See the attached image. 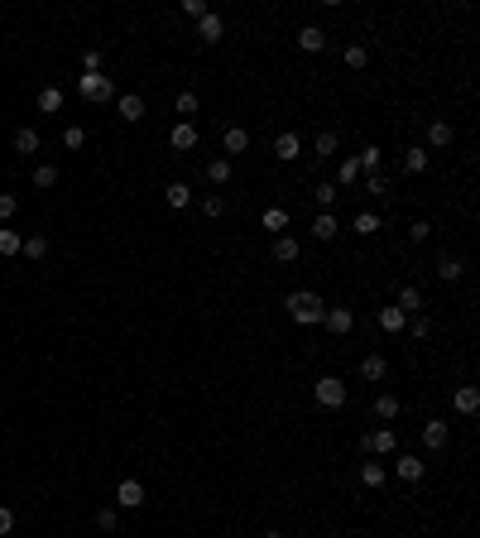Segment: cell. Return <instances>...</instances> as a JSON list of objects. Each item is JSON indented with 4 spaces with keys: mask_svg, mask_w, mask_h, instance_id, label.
Masks as SVG:
<instances>
[{
    "mask_svg": "<svg viewBox=\"0 0 480 538\" xmlns=\"http://www.w3.org/2000/svg\"><path fill=\"white\" fill-rule=\"evenodd\" d=\"M77 92H82L87 102H111V97H115V82H111L106 73H82V77H77Z\"/></svg>",
    "mask_w": 480,
    "mask_h": 538,
    "instance_id": "obj_2",
    "label": "cell"
},
{
    "mask_svg": "<svg viewBox=\"0 0 480 538\" xmlns=\"http://www.w3.org/2000/svg\"><path fill=\"white\" fill-rule=\"evenodd\" d=\"M53 183H58V169H53V164H39V169H34V188H53Z\"/></svg>",
    "mask_w": 480,
    "mask_h": 538,
    "instance_id": "obj_35",
    "label": "cell"
},
{
    "mask_svg": "<svg viewBox=\"0 0 480 538\" xmlns=\"http://www.w3.org/2000/svg\"><path fill=\"white\" fill-rule=\"evenodd\" d=\"M452 404H457V414H476L480 409V390L476 385H461V390L452 394Z\"/></svg>",
    "mask_w": 480,
    "mask_h": 538,
    "instance_id": "obj_15",
    "label": "cell"
},
{
    "mask_svg": "<svg viewBox=\"0 0 480 538\" xmlns=\"http://www.w3.org/2000/svg\"><path fill=\"white\" fill-rule=\"evenodd\" d=\"M356 178H361V164H356V159H341V169H336V183H341V188H351Z\"/></svg>",
    "mask_w": 480,
    "mask_h": 538,
    "instance_id": "obj_30",
    "label": "cell"
},
{
    "mask_svg": "<svg viewBox=\"0 0 480 538\" xmlns=\"http://www.w3.org/2000/svg\"><path fill=\"white\" fill-rule=\"evenodd\" d=\"M399 313H403V318H418V313H423V294H418L413 284L399 289Z\"/></svg>",
    "mask_w": 480,
    "mask_h": 538,
    "instance_id": "obj_16",
    "label": "cell"
},
{
    "mask_svg": "<svg viewBox=\"0 0 480 538\" xmlns=\"http://www.w3.org/2000/svg\"><path fill=\"white\" fill-rule=\"evenodd\" d=\"M365 193H375V198H384V193H389V178H384V173H370V183H365Z\"/></svg>",
    "mask_w": 480,
    "mask_h": 538,
    "instance_id": "obj_44",
    "label": "cell"
},
{
    "mask_svg": "<svg viewBox=\"0 0 480 538\" xmlns=\"http://www.w3.org/2000/svg\"><path fill=\"white\" fill-rule=\"evenodd\" d=\"M303 154V140H298V130H284L279 140H274V159H284V164H293Z\"/></svg>",
    "mask_w": 480,
    "mask_h": 538,
    "instance_id": "obj_12",
    "label": "cell"
},
{
    "mask_svg": "<svg viewBox=\"0 0 480 538\" xmlns=\"http://www.w3.org/2000/svg\"><path fill=\"white\" fill-rule=\"evenodd\" d=\"M202 212H207V216H221V212H226V198H216V193H211V198H202Z\"/></svg>",
    "mask_w": 480,
    "mask_h": 538,
    "instance_id": "obj_43",
    "label": "cell"
},
{
    "mask_svg": "<svg viewBox=\"0 0 480 538\" xmlns=\"http://www.w3.org/2000/svg\"><path fill=\"white\" fill-rule=\"evenodd\" d=\"M15 212H19V198H15V193H0V221H10Z\"/></svg>",
    "mask_w": 480,
    "mask_h": 538,
    "instance_id": "obj_41",
    "label": "cell"
},
{
    "mask_svg": "<svg viewBox=\"0 0 480 538\" xmlns=\"http://www.w3.org/2000/svg\"><path fill=\"white\" fill-rule=\"evenodd\" d=\"M375 419H384V423L399 419V399H394V394H380V399H375Z\"/></svg>",
    "mask_w": 480,
    "mask_h": 538,
    "instance_id": "obj_28",
    "label": "cell"
},
{
    "mask_svg": "<svg viewBox=\"0 0 480 538\" xmlns=\"http://www.w3.org/2000/svg\"><path fill=\"white\" fill-rule=\"evenodd\" d=\"M265 538H284V534H265Z\"/></svg>",
    "mask_w": 480,
    "mask_h": 538,
    "instance_id": "obj_51",
    "label": "cell"
},
{
    "mask_svg": "<svg viewBox=\"0 0 480 538\" xmlns=\"http://www.w3.org/2000/svg\"><path fill=\"white\" fill-rule=\"evenodd\" d=\"M361 447H365L370 457H389V452L399 447V437H394L389 428H375V432H365V437H361Z\"/></svg>",
    "mask_w": 480,
    "mask_h": 538,
    "instance_id": "obj_4",
    "label": "cell"
},
{
    "mask_svg": "<svg viewBox=\"0 0 480 538\" xmlns=\"http://www.w3.org/2000/svg\"><path fill=\"white\" fill-rule=\"evenodd\" d=\"M96 524L111 534V529H120V515H115V510H101V515H96Z\"/></svg>",
    "mask_w": 480,
    "mask_h": 538,
    "instance_id": "obj_45",
    "label": "cell"
},
{
    "mask_svg": "<svg viewBox=\"0 0 480 538\" xmlns=\"http://www.w3.org/2000/svg\"><path fill=\"white\" fill-rule=\"evenodd\" d=\"M115 505H120V510H140V505H144V486H140V481H120V486H115Z\"/></svg>",
    "mask_w": 480,
    "mask_h": 538,
    "instance_id": "obj_7",
    "label": "cell"
},
{
    "mask_svg": "<svg viewBox=\"0 0 480 538\" xmlns=\"http://www.w3.org/2000/svg\"><path fill=\"white\" fill-rule=\"evenodd\" d=\"M39 111H44V115H58V111H63V92H58V87H44V92H39Z\"/></svg>",
    "mask_w": 480,
    "mask_h": 538,
    "instance_id": "obj_20",
    "label": "cell"
},
{
    "mask_svg": "<svg viewBox=\"0 0 480 538\" xmlns=\"http://www.w3.org/2000/svg\"><path fill=\"white\" fill-rule=\"evenodd\" d=\"M403 323H408V318H403L399 308H380V327L384 332H403Z\"/></svg>",
    "mask_w": 480,
    "mask_h": 538,
    "instance_id": "obj_33",
    "label": "cell"
},
{
    "mask_svg": "<svg viewBox=\"0 0 480 538\" xmlns=\"http://www.w3.org/2000/svg\"><path fill=\"white\" fill-rule=\"evenodd\" d=\"M361 375H365V380H384V375H389V361H384V356H365V361H361Z\"/></svg>",
    "mask_w": 480,
    "mask_h": 538,
    "instance_id": "obj_21",
    "label": "cell"
},
{
    "mask_svg": "<svg viewBox=\"0 0 480 538\" xmlns=\"http://www.w3.org/2000/svg\"><path fill=\"white\" fill-rule=\"evenodd\" d=\"M178 115H197V92H178Z\"/></svg>",
    "mask_w": 480,
    "mask_h": 538,
    "instance_id": "obj_42",
    "label": "cell"
},
{
    "mask_svg": "<svg viewBox=\"0 0 480 538\" xmlns=\"http://www.w3.org/2000/svg\"><path fill=\"white\" fill-rule=\"evenodd\" d=\"M423 471H428V461H418V457H399V461H394V476H399V481H408V486H418V481H423Z\"/></svg>",
    "mask_w": 480,
    "mask_h": 538,
    "instance_id": "obj_11",
    "label": "cell"
},
{
    "mask_svg": "<svg viewBox=\"0 0 480 538\" xmlns=\"http://www.w3.org/2000/svg\"><path fill=\"white\" fill-rule=\"evenodd\" d=\"M82 144H87V130H82V125H68V130H63V149H82Z\"/></svg>",
    "mask_w": 480,
    "mask_h": 538,
    "instance_id": "obj_34",
    "label": "cell"
},
{
    "mask_svg": "<svg viewBox=\"0 0 480 538\" xmlns=\"http://www.w3.org/2000/svg\"><path fill=\"white\" fill-rule=\"evenodd\" d=\"M183 15H192V19H202V15H207V5H202V0H183Z\"/></svg>",
    "mask_w": 480,
    "mask_h": 538,
    "instance_id": "obj_48",
    "label": "cell"
},
{
    "mask_svg": "<svg viewBox=\"0 0 480 538\" xmlns=\"http://www.w3.org/2000/svg\"><path fill=\"white\" fill-rule=\"evenodd\" d=\"M312 236H317V240H336V216L322 212L317 221H312Z\"/></svg>",
    "mask_w": 480,
    "mask_h": 538,
    "instance_id": "obj_24",
    "label": "cell"
},
{
    "mask_svg": "<svg viewBox=\"0 0 480 538\" xmlns=\"http://www.w3.org/2000/svg\"><path fill=\"white\" fill-rule=\"evenodd\" d=\"M284 308H288V318H293L298 327H317V323H322V313H327V308H322V298H317V294H307V289L288 294Z\"/></svg>",
    "mask_w": 480,
    "mask_h": 538,
    "instance_id": "obj_1",
    "label": "cell"
},
{
    "mask_svg": "<svg viewBox=\"0 0 480 538\" xmlns=\"http://www.w3.org/2000/svg\"><path fill=\"white\" fill-rule=\"evenodd\" d=\"M423 169H428V149H418V144H413V149L403 154V173H423Z\"/></svg>",
    "mask_w": 480,
    "mask_h": 538,
    "instance_id": "obj_27",
    "label": "cell"
},
{
    "mask_svg": "<svg viewBox=\"0 0 480 538\" xmlns=\"http://www.w3.org/2000/svg\"><path fill=\"white\" fill-rule=\"evenodd\" d=\"M336 144H341L336 130H322V135H317V159H336Z\"/></svg>",
    "mask_w": 480,
    "mask_h": 538,
    "instance_id": "obj_26",
    "label": "cell"
},
{
    "mask_svg": "<svg viewBox=\"0 0 480 538\" xmlns=\"http://www.w3.org/2000/svg\"><path fill=\"white\" fill-rule=\"evenodd\" d=\"M221 34H226L221 15H211V10H207V15L197 19V39H202V44H221Z\"/></svg>",
    "mask_w": 480,
    "mask_h": 538,
    "instance_id": "obj_9",
    "label": "cell"
},
{
    "mask_svg": "<svg viewBox=\"0 0 480 538\" xmlns=\"http://www.w3.org/2000/svg\"><path fill=\"white\" fill-rule=\"evenodd\" d=\"M356 231H361V236H375V231H380V216L361 212V216H356Z\"/></svg>",
    "mask_w": 480,
    "mask_h": 538,
    "instance_id": "obj_40",
    "label": "cell"
},
{
    "mask_svg": "<svg viewBox=\"0 0 480 538\" xmlns=\"http://www.w3.org/2000/svg\"><path fill=\"white\" fill-rule=\"evenodd\" d=\"M19 245H24L19 231H0V255H19Z\"/></svg>",
    "mask_w": 480,
    "mask_h": 538,
    "instance_id": "obj_36",
    "label": "cell"
},
{
    "mask_svg": "<svg viewBox=\"0 0 480 538\" xmlns=\"http://www.w3.org/2000/svg\"><path fill=\"white\" fill-rule=\"evenodd\" d=\"M284 226H288L284 207H269V212H265V231H284Z\"/></svg>",
    "mask_w": 480,
    "mask_h": 538,
    "instance_id": "obj_38",
    "label": "cell"
},
{
    "mask_svg": "<svg viewBox=\"0 0 480 538\" xmlns=\"http://www.w3.org/2000/svg\"><path fill=\"white\" fill-rule=\"evenodd\" d=\"M461 274H466V265H461V260H452V255H442V260H437V279H447V284H452V279H461Z\"/></svg>",
    "mask_w": 480,
    "mask_h": 538,
    "instance_id": "obj_23",
    "label": "cell"
},
{
    "mask_svg": "<svg viewBox=\"0 0 480 538\" xmlns=\"http://www.w3.org/2000/svg\"><path fill=\"white\" fill-rule=\"evenodd\" d=\"M207 178H211L216 188H226V183H231V159H211V164H207Z\"/></svg>",
    "mask_w": 480,
    "mask_h": 538,
    "instance_id": "obj_22",
    "label": "cell"
},
{
    "mask_svg": "<svg viewBox=\"0 0 480 538\" xmlns=\"http://www.w3.org/2000/svg\"><path fill=\"white\" fill-rule=\"evenodd\" d=\"M408 236H413V240H428V236H432V226H428V221H413V226H408Z\"/></svg>",
    "mask_w": 480,
    "mask_h": 538,
    "instance_id": "obj_47",
    "label": "cell"
},
{
    "mask_svg": "<svg viewBox=\"0 0 480 538\" xmlns=\"http://www.w3.org/2000/svg\"><path fill=\"white\" fill-rule=\"evenodd\" d=\"M322 327H327L332 336H346V332L356 327V313H351V308H327V313H322Z\"/></svg>",
    "mask_w": 480,
    "mask_h": 538,
    "instance_id": "obj_5",
    "label": "cell"
},
{
    "mask_svg": "<svg viewBox=\"0 0 480 538\" xmlns=\"http://www.w3.org/2000/svg\"><path fill=\"white\" fill-rule=\"evenodd\" d=\"M428 332H432V323H428V318H413V336H418V341H423Z\"/></svg>",
    "mask_w": 480,
    "mask_h": 538,
    "instance_id": "obj_50",
    "label": "cell"
},
{
    "mask_svg": "<svg viewBox=\"0 0 480 538\" xmlns=\"http://www.w3.org/2000/svg\"><path fill=\"white\" fill-rule=\"evenodd\" d=\"M384 476H389V471H384L380 461H365V466H361V481H365L370 490H380V486H384Z\"/></svg>",
    "mask_w": 480,
    "mask_h": 538,
    "instance_id": "obj_25",
    "label": "cell"
},
{
    "mask_svg": "<svg viewBox=\"0 0 480 538\" xmlns=\"http://www.w3.org/2000/svg\"><path fill=\"white\" fill-rule=\"evenodd\" d=\"M365 63H370V53H365L361 44H351V48H346V68H365Z\"/></svg>",
    "mask_w": 480,
    "mask_h": 538,
    "instance_id": "obj_39",
    "label": "cell"
},
{
    "mask_svg": "<svg viewBox=\"0 0 480 538\" xmlns=\"http://www.w3.org/2000/svg\"><path fill=\"white\" fill-rule=\"evenodd\" d=\"M19 255H29V260H44V255H48V240H44V236H29V240L19 245Z\"/></svg>",
    "mask_w": 480,
    "mask_h": 538,
    "instance_id": "obj_32",
    "label": "cell"
},
{
    "mask_svg": "<svg viewBox=\"0 0 480 538\" xmlns=\"http://www.w3.org/2000/svg\"><path fill=\"white\" fill-rule=\"evenodd\" d=\"M298 48H303V53H322V48H327V34H322L317 24H303V29H298Z\"/></svg>",
    "mask_w": 480,
    "mask_h": 538,
    "instance_id": "obj_14",
    "label": "cell"
},
{
    "mask_svg": "<svg viewBox=\"0 0 480 538\" xmlns=\"http://www.w3.org/2000/svg\"><path fill=\"white\" fill-rule=\"evenodd\" d=\"M221 149H226V154H245V149H250V130H245V125H226Z\"/></svg>",
    "mask_w": 480,
    "mask_h": 538,
    "instance_id": "obj_10",
    "label": "cell"
},
{
    "mask_svg": "<svg viewBox=\"0 0 480 538\" xmlns=\"http://www.w3.org/2000/svg\"><path fill=\"white\" fill-rule=\"evenodd\" d=\"M361 169H370V173H380V144H370V149H361V159H356Z\"/></svg>",
    "mask_w": 480,
    "mask_h": 538,
    "instance_id": "obj_37",
    "label": "cell"
},
{
    "mask_svg": "<svg viewBox=\"0 0 480 538\" xmlns=\"http://www.w3.org/2000/svg\"><path fill=\"white\" fill-rule=\"evenodd\" d=\"M10 529H15V515H10V510H5V505H0V538L10 534Z\"/></svg>",
    "mask_w": 480,
    "mask_h": 538,
    "instance_id": "obj_49",
    "label": "cell"
},
{
    "mask_svg": "<svg viewBox=\"0 0 480 538\" xmlns=\"http://www.w3.org/2000/svg\"><path fill=\"white\" fill-rule=\"evenodd\" d=\"M312 198H317V207H322V212H332V207H336V183H317V193H312Z\"/></svg>",
    "mask_w": 480,
    "mask_h": 538,
    "instance_id": "obj_31",
    "label": "cell"
},
{
    "mask_svg": "<svg viewBox=\"0 0 480 538\" xmlns=\"http://www.w3.org/2000/svg\"><path fill=\"white\" fill-rule=\"evenodd\" d=\"M164 198H169V207H178V212H183V207L192 202V188H188V183H169V188H164Z\"/></svg>",
    "mask_w": 480,
    "mask_h": 538,
    "instance_id": "obj_19",
    "label": "cell"
},
{
    "mask_svg": "<svg viewBox=\"0 0 480 538\" xmlns=\"http://www.w3.org/2000/svg\"><path fill=\"white\" fill-rule=\"evenodd\" d=\"M312 399H317L322 409H341V404H346V385H341L336 375H322V380L312 385Z\"/></svg>",
    "mask_w": 480,
    "mask_h": 538,
    "instance_id": "obj_3",
    "label": "cell"
},
{
    "mask_svg": "<svg viewBox=\"0 0 480 538\" xmlns=\"http://www.w3.org/2000/svg\"><path fill=\"white\" fill-rule=\"evenodd\" d=\"M82 68H87V73H101V48H87V58H82Z\"/></svg>",
    "mask_w": 480,
    "mask_h": 538,
    "instance_id": "obj_46",
    "label": "cell"
},
{
    "mask_svg": "<svg viewBox=\"0 0 480 538\" xmlns=\"http://www.w3.org/2000/svg\"><path fill=\"white\" fill-rule=\"evenodd\" d=\"M269 255H274V260H279V265H293V260H298V240H293V236H279V240H274V250H269Z\"/></svg>",
    "mask_w": 480,
    "mask_h": 538,
    "instance_id": "obj_17",
    "label": "cell"
},
{
    "mask_svg": "<svg viewBox=\"0 0 480 538\" xmlns=\"http://www.w3.org/2000/svg\"><path fill=\"white\" fill-rule=\"evenodd\" d=\"M428 144H432V149H447V144H452V125H447V120H432V125H428Z\"/></svg>",
    "mask_w": 480,
    "mask_h": 538,
    "instance_id": "obj_18",
    "label": "cell"
},
{
    "mask_svg": "<svg viewBox=\"0 0 480 538\" xmlns=\"http://www.w3.org/2000/svg\"><path fill=\"white\" fill-rule=\"evenodd\" d=\"M169 144H173L178 154H183V149H197V125H192V120H178V125L169 130Z\"/></svg>",
    "mask_w": 480,
    "mask_h": 538,
    "instance_id": "obj_8",
    "label": "cell"
},
{
    "mask_svg": "<svg viewBox=\"0 0 480 538\" xmlns=\"http://www.w3.org/2000/svg\"><path fill=\"white\" fill-rule=\"evenodd\" d=\"M447 437H452V428H447L442 419H428V423H423V442H428L432 452H442V447H447Z\"/></svg>",
    "mask_w": 480,
    "mask_h": 538,
    "instance_id": "obj_13",
    "label": "cell"
},
{
    "mask_svg": "<svg viewBox=\"0 0 480 538\" xmlns=\"http://www.w3.org/2000/svg\"><path fill=\"white\" fill-rule=\"evenodd\" d=\"M115 115H120V120H130V125H135V120H144V97H140V92L115 97Z\"/></svg>",
    "mask_w": 480,
    "mask_h": 538,
    "instance_id": "obj_6",
    "label": "cell"
},
{
    "mask_svg": "<svg viewBox=\"0 0 480 538\" xmlns=\"http://www.w3.org/2000/svg\"><path fill=\"white\" fill-rule=\"evenodd\" d=\"M15 149H19V154H39V130H19V135H15Z\"/></svg>",
    "mask_w": 480,
    "mask_h": 538,
    "instance_id": "obj_29",
    "label": "cell"
}]
</instances>
